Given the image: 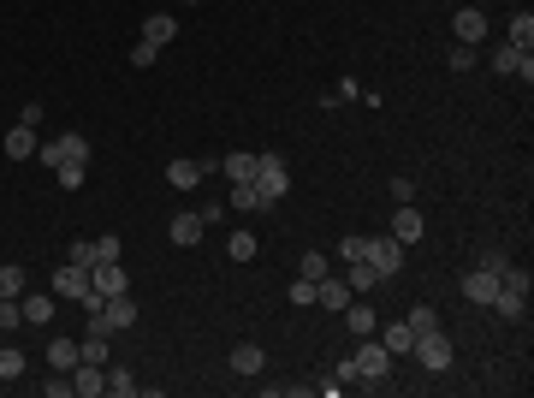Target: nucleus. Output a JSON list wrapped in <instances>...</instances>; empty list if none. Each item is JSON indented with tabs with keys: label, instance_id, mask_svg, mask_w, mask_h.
<instances>
[{
	"label": "nucleus",
	"instance_id": "1",
	"mask_svg": "<svg viewBox=\"0 0 534 398\" xmlns=\"http://www.w3.org/2000/svg\"><path fill=\"white\" fill-rule=\"evenodd\" d=\"M356 386H368V393H380V386H386V380H392V351H386V345H380L375 333L362 339V345H356Z\"/></svg>",
	"mask_w": 534,
	"mask_h": 398
},
{
	"label": "nucleus",
	"instance_id": "2",
	"mask_svg": "<svg viewBox=\"0 0 534 398\" xmlns=\"http://www.w3.org/2000/svg\"><path fill=\"white\" fill-rule=\"evenodd\" d=\"M256 197H261V208H267V202H279L285 197V191H291V173H285V160L279 155H256Z\"/></svg>",
	"mask_w": 534,
	"mask_h": 398
},
{
	"label": "nucleus",
	"instance_id": "3",
	"mask_svg": "<svg viewBox=\"0 0 534 398\" xmlns=\"http://www.w3.org/2000/svg\"><path fill=\"white\" fill-rule=\"evenodd\" d=\"M362 261H368L380 279H392L398 268H404V244H398L392 232H380V238H362Z\"/></svg>",
	"mask_w": 534,
	"mask_h": 398
},
{
	"label": "nucleus",
	"instance_id": "4",
	"mask_svg": "<svg viewBox=\"0 0 534 398\" xmlns=\"http://www.w3.org/2000/svg\"><path fill=\"white\" fill-rule=\"evenodd\" d=\"M410 357L422 363V369H434V375H439V369H452V357H457V345H452V339H445V333H439V327H434V333H415V345H410Z\"/></svg>",
	"mask_w": 534,
	"mask_h": 398
},
{
	"label": "nucleus",
	"instance_id": "5",
	"mask_svg": "<svg viewBox=\"0 0 534 398\" xmlns=\"http://www.w3.org/2000/svg\"><path fill=\"white\" fill-rule=\"evenodd\" d=\"M36 155H42V167H48V173H54V167H66V160H83V167H89V137H83V131H66V137L42 143Z\"/></svg>",
	"mask_w": 534,
	"mask_h": 398
},
{
	"label": "nucleus",
	"instance_id": "6",
	"mask_svg": "<svg viewBox=\"0 0 534 398\" xmlns=\"http://www.w3.org/2000/svg\"><path fill=\"white\" fill-rule=\"evenodd\" d=\"M351 298H356V292H351V279H344V274H327V279H315V303L327 309V316H338V309H344Z\"/></svg>",
	"mask_w": 534,
	"mask_h": 398
},
{
	"label": "nucleus",
	"instance_id": "7",
	"mask_svg": "<svg viewBox=\"0 0 534 398\" xmlns=\"http://www.w3.org/2000/svg\"><path fill=\"white\" fill-rule=\"evenodd\" d=\"M48 285H54L59 298H72V303H78L83 292H89V268H78V261H66V268H54V279H48Z\"/></svg>",
	"mask_w": 534,
	"mask_h": 398
},
{
	"label": "nucleus",
	"instance_id": "8",
	"mask_svg": "<svg viewBox=\"0 0 534 398\" xmlns=\"http://www.w3.org/2000/svg\"><path fill=\"white\" fill-rule=\"evenodd\" d=\"M72 393L78 398H101L107 393V369H101V363H78V369H72Z\"/></svg>",
	"mask_w": 534,
	"mask_h": 398
},
{
	"label": "nucleus",
	"instance_id": "9",
	"mask_svg": "<svg viewBox=\"0 0 534 398\" xmlns=\"http://www.w3.org/2000/svg\"><path fill=\"white\" fill-rule=\"evenodd\" d=\"M89 285H96L101 298H119L131 279H125V268H119V261H96V268H89Z\"/></svg>",
	"mask_w": 534,
	"mask_h": 398
},
{
	"label": "nucleus",
	"instance_id": "10",
	"mask_svg": "<svg viewBox=\"0 0 534 398\" xmlns=\"http://www.w3.org/2000/svg\"><path fill=\"white\" fill-rule=\"evenodd\" d=\"M422 232H428V220L415 215V202H398V215H392V238H398V244H415Z\"/></svg>",
	"mask_w": 534,
	"mask_h": 398
},
{
	"label": "nucleus",
	"instance_id": "11",
	"mask_svg": "<svg viewBox=\"0 0 534 398\" xmlns=\"http://www.w3.org/2000/svg\"><path fill=\"white\" fill-rule=\"evenodd\" d=\"M469 303H493V292H499V274H487V268H475V274H463V285H457Z\"/></svg>",
	"mask_w": 534,
	"mask_h": 398
},
{
	"label": "nucleus",
	"instance_id": "12",
	"mask_svg": "<svg viewBox=\"0 0 534 398\" xmlns=\"http://www.w3.org/2000/svg\"><path fill=\"white\" fill-rule=\"evenodd\" d=\"M338 316H344V327H351L356 339H368V333H375V327H380V316H375V309H368V303H362V298H351V303H344V309H338Z\"/></svg>",
	"mask_w": 534,
	"mask_h": 398
},
{
	"label": "nucleus",
	"instance_id": "13",
	"mask_svg": "<svg viewBox=\"0 0 534 398\" xmlns=\"http://www.w3.org/2000/svg\"><path fill=\"white\" fill-rule=\"evenodd\" d=\"M19 309H24V327H48V321H54V298H48V292H24Z\"/></svg>",
	"mask_w": 534,
	"mask_h": 398
},
{
	"label": "nucleus",
	"instance_id": "14",
	"mask_svg": "<svg viewBox=\"0 0 534 398\" xmlns=\"http://www.w3.org/2000/svg\"><path fill=\"white\" fill-rule=\"evenodd\" d=\"M166 238H173L178 250H197V244H202V215H173Z\"/></svg>",
	"mask_w": 534,
	"mask_h": 398
},
{
	"label": "nucleus",
	"instance_id": "15",
	"mask_svg": "<svg viewBox=\"0 0 534 398\" xmlns=\"http://www.w3.org/2000/svg\"><path fill=\"white\" fill-rule=\"evenodd\" d=\"M452 30H457V42H487V12H475V6H463V12H457L452 19Z\"/></svg>",
	"mask_w": 534,
	"mask_h": 398
},
{
	"label": "nucleus",
	"instance_id": "16",
	"mask_svg": "<svg viewBox=\"0 0 534 398\" xmlns=\"http://www.w3.org/2000/svg\"><path fill=\"white\" fill-rule=\"evenodd\" d=\"M375 333H380V345H386L392 357H410V345H415L410 321H386V327H375Z\"/></svg>",
	"mask_w": 534,
	"mask_h": 398
},
{
	"label": "nucleus",
	"instance_id": "17",
	"mask_svg": "<svg viewBox=\"0 0 534 398\" xmlns=\"http://www.w3.org/2000/svg\"><path fill=\"white\" fill-rule=\"evenodd\" d=\"M261 363H267L261 345H250V339H237L232 345V375H261Z\"/></svg>",
	"mask_w": 534,
	"mask_h": 398
},
{
	"label": "nucleus",
	"instance_id": "18",
	"mask_svg": "<svg viewBox=\"0 0 534 398\" xmlns=\"http://www.w3.org/2000/svg\"><path fill=\"white\" fill-rule=\"evenodd\" d=\"M487 309H499L505 321H522V316H529V292H511V285H499Z\"/></svg>",
	"mask_w": 534,
	"mask_h": 398
},
{
	"label": "nucleus",
	"instance_id": "19",
	"mask_svg": "<svg viewBox=\"0 0 534 398\" xmlns=\"http://www.w3.org/2000/svg\"><path fill=\"white\" fill-rule=\"evenodd\" d=\"M173 36H178V19H173V12H149V19H143V42H155V48H166Z\"/></svg>",
	"mask_w": 534,
	"mask_h": 398
},
{
	"label": "nucleus",
	"instance_id": "20",
	"mask_svg": "<svg viewBox=\"0 0 534 398\" xmlns=\"http://www.w3.org/2000/svg\"><path fill=\"white\" fill-rule=\"evenodd\" d=\"M48 363H54L59 375H72L83 363V351H78V339H48Z\"/></svg>",
	"mask_w": 534,
	"mask_h": 398
},
{
	"label": "nucleus",
	"instance_id": "21",
	"mask_svg": "<svg viewBox=\"0 0 534 398\" xmlns=\"http://www.w3.org/2000/svg\"><path fill=\"white\" fill-rule=\"evenodd\" d=\"M36 149H42V137L30 131V125H12V131H6V155H12V160H30Z\"/></svg>",
	"mask_w": 534,
	"mask_h": 398
},
{
	"label": "nucleus",
	"instance_id": "22",
	"mask_svg": "<svg viewBox=\"0 0 534 398\" xmlns=\"http://www.w3.org/2000/svg\"><path fill=\"white\" fill-rule=\"evenodd\" d=\"M166 184H173V191H197L202 167H197V160H166Z\"/></svg>",
	"mask_w": 534,
	"mask_h": 398
},
{
	"label": "nucleus",
	"instance_id": "23",
	"mask_svg": "<svg viewBox=\"0 0 534 398\" xmlns=\"http://www.w3.org/2000/svg\"><path fill=\"white\" fill-rule=\"evenodd\" d=\"M220 173H226L232 184H250V179H256V155H244V149H237V155L220 160Z\"/></svg>",
	"mask_w": 534,
	"mask_h": 398
},
{
	"label": "nucleus",
	"instance_id": "24",
	"mask_svg": "<svg viewBox=\"0 0 534 398\" xmlns=\"http://www.w3.org/2000/svg\"><path fill=\"white\" fill-rule=\"evenodd\" d=\"M522 60H529V48H516V42L493 48V72H505V78H516V72H522Z\"/></svg>",
	"mask_w": 534,
	"mask_h": 398
},
{
	"label": "nucleus",
	"instance_id": "25",
	"mask_svg": "<svg viewBox=\"0 0 534 398\" xmlns=\"http://www.w3.org/2000/svg\"><path fill=\"white\" fill-rule=\"evenodd\" d=\"M24 292H30V285H24V268L6 261V268H0V298H24Z\"/></svg>",
	"mask_w": 534,
	"mask_h": 398
},
{
	"label": "nucleus",
	"instance_id": "26",
	"mask_svg": "<svg viewBox=\"0 0 534 398\" xmlns=\"http://www.w3.org/2000/svg\"><path fill=\"white\" fill-rule=\"evenodd\" d=\"M297 274H303V279H327V274H333V261L321 256V250H303V261H297Z\"/></svg>",
	"mask_w": 534,
	"mask_h": 398
},
{
	"label": "nucleus",
	"instance_id": "27",
	"mask_svg": "<svg viewBox=\"0 0 534 398\" xmlns=\"http://www.w3.org/2000/svg\"><path fill=\"white\" fill-rule=\"evenodd\" d=\"M24 375V351L19 345H0V380H19Z\"/></svg>",
	"mask_w": 534,
	"mask_h": 398
},
{
	"label": "nucleus",
	"instance_id": "28",
	"mask_svg": "<svg viewBox=\"0 0 534 398\" xmlns=\"http://www.w3.org/2000/svg\"><path fill=\"white\" fill-rule=\"evenodd\" d=\"M404 321H410V333H434V327H439L434 303H415V309H410V316H404Z\"/></svg>",
	"mask_w": 534,
	"mask_h": 398
},
{
	"label": "nucleus",
	"instance_id": "29",
	"mask_svg": "<svg viewBox=\"0 0 534 398\" xmlns=\"http://www.w3.org/2000/svg\"><path fill=\"white\" fill-rule=\"evenodd\" d=\"M107 393H119V398H137V375H131V369H107Z\"/></svg>",
	"mask_w": 534,
	"mask_h": 398
},
{
	"label": "nucleus",
	"instance_id": "30",
	"mask_svg": "<svg viewBox=\"0 0 534 398\" xmlns=\"http://www.w3.org/2000/svg\"><path fill=\"white\" fill-rule=\"evenodd\" d=\"M226 256L250 261V256H256V232H232V238H226Z\"/></svg>",
	"mask_w": 534,
	"mask_h": 398
},
{
	"label": "nucleus",
	"instance_id": "31",
	"mask_svg": "<svg viewBox=\"0 0 534 398\" xmlns=\"http://www.w3.org/2000/svg\"><path fill=\"white\" fill-rule=\"evenodd\" d=\"M344 279H351V292H375V285H380V274L368 268V261H351V274H344Z\"/></svg>",
	"mask_w": 534,
	"mask_h": 398
},
{
	"label": "nucleus",
	"instance_id": "32",
	"mask_svg": "<svg viewBox=\"0 0 534 398\" xmlns=\"http://www.w3.org/2000/svg\"><path fill=\"white\" fill-rule=\"evenodd\" d=\"M78 351H83V363H107V333L89 327V339H78Z\"/></svg>",
	"mask_w": 534,
	"mask_h": 398
},
{
	"label": "nucleus",
	"instance_id": "33",
	"mask_svg": "<svg viewBox=\"0 0 534 398\" xmlns=\"http://www.w3.org/2000/svg\"><path fill=\"white\" fill-rule=\"evenodd\" d=\"M285 298H291L297 309H309V303H315V279H303V274H297L291 285H285Z\"/></svg>",
	"mask_w": 534,
	"mask_h": 398
},
{
	"label": "nucleus",
	"instance_id": "34",
	"mask_svg": "<svg viewBox=\"0 0 534 398\" xmlns=\"http://www.w3.org/2000/svg\"><path fill=\"white\" fill-rule=\"evenodd\" d=\"M54 179L66 184V191H78V184L89 179V167H83V160H66V167H54Z\"/></svg>",
	"mask_w": 534,
	"mask_h": 398
},
{
	"label": "nucleus",
	"instance_id": "35",
	"mask_svg": "<svg viewBox=\"0 0 534 398\" xmlns=\"http://www.w3.org/2000/svg\"><path fill=\"white\" fill-rule=\"evenodd\" d=\"M237 208V215H250V208H261V197H256V184H232V197H226Z\"/></svg>",
	"mask_w": 534,
	"mask_h": 398
},
{
	"label": "nucleus",
	"instance_id": "36",
	"mask_svg": "<svg viewBox=\"0 0 534 398\" xmlns=\"http://www.w3.org/2000/svg\"><path fill=\"white\" fill-rule=\"evenodd\" d=\"M66 261H78V268H96V238H72Z\"/></svg>",
	"mask_w": 534,
	"mask_h": 398
},
{
	"label": "nucleus",
	"instance_id": "37",
	"mask_svg": "<svg viewBox=\"0 0 534 398\" xmlns=\"http://www.w3.org/2000/svg\"><path fill=\"white\" fill-rule=\"evenodd\" d=\"M511 42H516V48H529V42H534V19H529V12H516V19H511Z\"/></svg>",
	"mask_w": 534,
	"mask_h": 398
},
{
	"label": "nucleus",
	"instance_id": "38",
	"mask_svg": "<svg viewBox=\"0 0 534 398\" xmlns=\"http://www.w3.org/2000/svg\"><path fill=\"white\" fill-rule=\"evenodd\" d=\"M119 250H125V238H113V232L96 238V261H119Z\"/></svg>",
	"mask_w": 534,
	"mask_h": 398
},
{
	"label": "nucleus",
	"instance_id": "39",
	"mask_svg": "<svg viewBox=\"0 0 534 398\" xmlns=\"http://www.w3.org/2000/svg\"><path fill=\"white\" fill-rule=\"evenodd\" d=\"M445 66H452V72H469V66H475V48H469V42H463V48H452V54H445Z\"/></svg>",
	"mask_w": 534,
	"mask_h": 398
},
{
	"label": "nucleus",
	"instance_id": "40",
	"mask_svg": "<svg viewBox=\"0 0 534 398\" xmlns=\"http://www.w3.org/2000/svg\"><path fill=\"white\" fill-rule=\"evenodd\" d=\"M386 191H392V202H415V179H404V173H398Z\"/></svg>",
	"mask_w": 534,
	"mask_h": 398
},
{
	"label": "nucleus",
	"instance_id": "41",
	"mask_svg": "<svg viewBox=\"0 0 534 398\" xmlns=\"http://www.w3.org/2000/svg\"><path fill=\"white\" fill-rule=\"evenodd\" d=\"M155 54H160L155 42H137V48H131V66H137V72H143V66H155Z\"/></svg>",
	"mask_w": 534,
	"mask_h": 398
},
{
	"label": "nucleus",
	"instance_id": "42",
	"mask_svg": "<svg viewBox=\"0 0 534 398\" xmlns=\"http://www.w3.org/2000/svg\"><path fill=\"white\" fill-rule=\"evenodd\" d=\"M19 125H30V131H36V125H42V101H24V113H19Z\"/></svg>",
	"mask_w": 534,
	"mask_h": 398
},
{
	"label": "nucleus",
	"instance_id": "43",
	"mask_svg": "<svg viewBox=\"0 0 534 398\" xmlns=\"http://www.w3.org/2000/svg\"><path fill=\"white\" fill-rule=\"evenodd\" d=\"M338 256H344V261H362V238H338Z\"/></svg>",
	"mask_w": 534,
	"mask_h": 398
},
{
	"label": "nucleus",
	"instance_id": "44",
	"mask_svg": "<svg viewBox=\"0 0 534 398\" xmlns=\"http://www.w3.org/2000/svg\"><path fill=\"white\" fill-rule=\"evenodd\" d=\"M333 380H338V386H344V380H362V375H356V357H344V363H338V369H333Z\"/></svg>",
	"mask_w": 534,
	"mask_h": 398
}]
</instances>
